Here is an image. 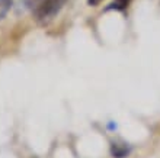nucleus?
<instances>
[{"mask_svg":"<svg viewBox=\"0 0 160 158\" xmlns=\"http://www.w3.org/2000/svg\"><path fill=\"white\" fill-rule=\"evenodd\" d=\"M66 3L67 0H41L38 6L32 10L35 21L38 23H48L61 12Z\"/></svg>","mask_w":160,"mask_h":158,"instance_id":"f257e3e1","label":"nucleus"},{"mask_svg":"<svg viewBox=\"0 0 160 158\" xmlns=\"http://www.w3.org/2000/svg\"><path fill=\"white\" fill-rule=\"evenodd\" d=\"M131 152V148L127 144H112L111 145V154L114 158H127Z\"/></svg>","mask_w":160,"mask_h":158,"instance_id":"f03ea898","label":"nucleus"},{"mask_svg":"<svg viewBox=\"0 0 160 158\" xmlns=\"http://www.w3.org/2000/svg\"><path fill=\"white\" fill-rule=\"evenodd\" d=\"M132 0H114L112 3H109V6L105 10H117V12H125L128 6L131 4Z\"/></svg>","mask_w":160,"mask_h":158,"instance_id":"7ed1b4c3","label":"nucleus"},{"mask_svg":"<svg viewBox=\"0 0 160 158\" xmlns=\"http://www.w3.org/2000/svg\"><path fill=\"white\" fill-rule=\"evenodd\" d=\"M13 4V0H0V21H3L10 12Z\"/></svg>","mask_w":160,"mask_h":158,"instance_id":"20e7f679","label":"nucleus"},{"mask_svg":"<svg viewBox=\"0 0 160 158\" xmlns=\"http://www.w3.org/2000/svg\"><path fill=\"white\" fill-rule=\"evenodd\" d=\"M39 2H41V0H23V3H25L26 7H28V9H32V10H34V9L38 6Z\"/></svg>","mask_w":160,"mask_h":158,"instance_id":"39448f33","label":"nucleus"},{"mask_svg":"<svg viewBox=\"0 0 160 158\" xmlns=\"http://www.w3.org/2000/svg\"><path fill=\"white\" fill-rule=\"evenodd\" d=\"M102 2H103V0H88V4L92 6V7H96V6H99Z\"/></svg>","mask_w":160,"mask_h":158,"instance_id":"423d86ee","label":"nucleus"}]
</instances>
